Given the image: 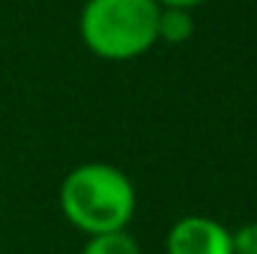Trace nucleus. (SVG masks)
Segmentation results:
<instances>
[{
	"label": "nucleus",
	"instance_id": "obj_1",
	"mask_svg": "<svg viewBox=\"0 0 257 254\" xmlns=\"http://www.w3.org/2000/svg\"><path fill=\"white\" fill-rule=\"evenodd\" d=\"M60 209L66 221L87 236L117 233L135 215V186L120 168L90 162L66 174Z\"/></svg>",
	"mask_w": 257,
	"mask_h": 254
},
{
	"label": "nucleus",
	"instance_id": "obj_2",
	"mask_svg": "<svg viewBox=\"0 0 257 254\" xmlns=\"http://www.w3.org/2000/svg\"><path fill=\"white\" fill-rule=\"evenodd\" d=\"M156 0H87L81 9V39L102 60H132L156 39Z\"/></svg>",
	"mask_w": 257,
	"mask_h": 254
},
{
	"label": "nucleus",
	"instance_id": "obj_3",
	"mask_svg": "<svg viewBox=\"0 0 257 254\" xmlns=\"http://www.w3.org/2000/svg\"><path fill=\"white\" fill-rule=\"evenodd\" d=\"M168 254H233L230 230L215 218L186 215L168 230Z\"/></svg>",
	"mask_w": 257,
	"mask_h": 254
},
{
	"label": "nucleus",
	"instance_id": "obj_4",
	"mask_svg": "<svg viewBox=\"0 0 257 254\" xmlns=\"http://www.w3.org/2000/svg\"><path fill=\"white\" fill-rule=\"evenodd\" d=\"M194 33V18L189 9H162L159 6V21H156V39L168 45H183Z\"/></svg>",
	"mask_w": 257,
	"mask_h": 254
},
{
	"label": "nucleus",
	"instance_id": "obj_5",
	"mask_svg": "<svg viewBox=\"0 0 257 254\" xmlns=\"http://www.w3.org/2000/svg\"><path fill=\"white\" fill-rule=\"evenodd\" d=\"M81 254H141V248L126 230H117V233L90 236Z\"/></svg>",
	"mask_w": 257,
	"mask_h": 254
},
{
	"label": "nucleus",
	"instance_id": "obj_6",
	"mask_svg": "<svg viewBox=\"0 0 257 254\" xmlns=\"http://www.w3.org/2000/svg\"><path fill=\"white\" fill-rule=\"evenodd\" d=\"M233 254H257V221L242 224L236 233H230Z\"/></svg>",
	"mask_w": 257,
	"mask_h": 254
},
{
	"label": "nucleus",
	"instance_id": "obj_7",
	"mask_svg": "<svg viewBox=\"0 0 257 254\" xmlns=\"http://www.w3.org/2000/svg\"><path fill=\"white\" fill-rule=\"evenodd\" d=\"M156 3H159L162 9H189V12H192L194 6H200L203 0H156Z\"/></svg>",
	"mask_w": 257,
	"mask_h": 254
}]
</instances>
